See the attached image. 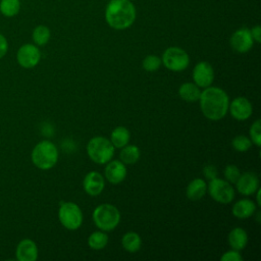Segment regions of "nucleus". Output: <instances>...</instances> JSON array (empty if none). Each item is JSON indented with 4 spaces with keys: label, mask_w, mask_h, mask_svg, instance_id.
I'll return each mask as SVG.
<instances>
[{
    "label": "nucleus",
    "mask_w": 261,
    "mask_h": 261,
    "mask_svg": "<svg viewBox=\"0 0 261 261\" xmlns=\"http://www.w3.org/2000/svg\"><path fill=\"white\" fill-rule=\"evenodd\" d=\"M203 174L207 179H212L217 176V169L214 165L212 164H207L203 168Z\"/></svg>",
    "instance_id": "nucleus-32"
},
{
    "label": "nucleus",
    "mask_w": 261,
    "mask_h": 261,
    "mask_svg": "<svg viewBox=\"0 0 261 261\" xmlns=\"http://www.w3.org/2000/svg\"><path fill=\"white\" fill-rule=\"evenodd\" d=\"M121 245L125 251L135 253L140 250L142 246V240L139 233L135 231H128L123 234L121 239Z\"/></svg>",
    "instance_id": "nucleus-23"
},
{
    "label": "nucleus",
    "mask_w": 261,
    "mask_h": 261,
    "mask_svg": "<svg viewBox=\"0 0 261 261\" xmlns=\"http://www.w3.org/2000/svg\"><path fill=\"white\" fill-rule=\"evenodd\" d=\"M241 175V171L239 167H237L233 164H228L224 168V177L225 180H227L230 184H236L238 178Z\"/></svg>",
    "instance_id": "nucleus-30"
},
{
    "label": "nucleus",
    "mask_w": 261,
    "mask_h": 261,
    "mask_svg": "<svg viewBox=\"0 0 261 261\" xmlns=\"http://www.w3.org/2000/svg\"><path fill=\"white\" fill-rule=\"evenodd\" d=\"M256 211V205L253 201L249 199H241L237 201L231 209L232 215L240 219L249 218L254 215Z\"/></svg>",
    "instance_id": "nucleus-17"
},
{
    "label": "nucleus",
    "mask_w": 261,
    "mask_h": 261,
    "mask_svg": "<svg viewBox=\"0 0 261 261\" xmlns=\"http://www.w3.org/2000/svg\"><path fill=\"white\" fill-rule=\"evenodd\" d=\"M108 244V236L103 230H97L88 238V245L93 250H102Z\"/></svg>",
    "instance_id": "nucleus-24"
},
{
    "label": "nucleus",
    "mask_w": 261,
    "mask_h": 261,
    "mask_svg": "<svg viewBox=\"0 0 261 261\" xmlns=\"http://www.w3.org/2000/svg\"><path fill=\"white\" fill-rule=\"evenodd\" d=\"M251 35H252V38L253 40L256 42V43H260L261 42V27L259 24L253 27L251 30Z\"/></svg>",
    "instance_id": "nucleus-34"
},
{
    "label": "nucleus",
    "mask_w": 261,
    "mask_h": 261,
    "mask_svg": "<svg viewBox=\"0 0 261 261\" xmlns=\"http://www.w3.org/2000/svg\"><path fill=\"white\" fill-rule=\"evenodd\" d=\"M193 80L199 88H207L211 86L214 80V70L212 65L207 61L197 63L193 69Z\"/></svg>",
    "instance_id": "nucleus-11"
},
{
    "label": "nucleus",
    "mask_w": 261,
    "mask_h": 261,
    "mask_svg": "<svg viewBox=\"0 0 261 261\" xmlns=\"http://www.w3.org/2000/svg\"><path fill=\"white\" fill-rule=\"evenodd\" d=\"M105 187V179L98 171H90L86 174L83 180V188L85 192L92 196H98L102 193Z\"/></svg>",
    "instance_id": "nucleus-13"
},
{
    "label": "nucleus",
    "mask_w": 261,
    "mask_h": 261,
    "mask_svg": "<svg viewBox=\"0 0 261 261\" xmlns=\"http://www.w3.org/2000/svg\"><path fill=\"white\" fill-rule=\"evenodd\" d=\"M95 225L103 231L113 230L120 221L119 210L111 204L105 203L97 206L93 211Z\"/></svg>",
    "instance_id": "nucleus-5"
},
{
    "label": "nucleus",
    "mask_w": 261,
    "mask_h": 261,
    "mask_svg": "<svg viewBox=\"0 0 261 261\" xmlns=\"http://www.w3.org/2000/svg\"><path fill=\"white\" fill-rule=\"evenodd\" d=\"M51 37V32L50 29L47 25L44 24H39L37 25L32 34L33 41L35 45L37 46H44L46 45Z\"/></svg>",
    "instance_id": "nucleus-25"
},
{
    "label": "nucleus",
    "mask_w": 261,
    "mask_h": 261,
    "mask_svg": "<svg viewBox=\"0 0 261 261\" xmlns=\"http://www.w3.org/2000/svg\"><path fill=\"white\" fill-rule=\"evenodd\" d=\"M161 61L167 69L172 71H181L190 64V56L184 49L171 46L163 52Z\"/></svg>",
    "instance_id": "nucleus-7"
},
{
    "label": "nucleus",
    "mask_w": 261,
    "mask_h": 261,
    "mask_svg": "<svg viewBox=\"0 0 261 261\" xmlns=\"http://www.w3.org/2000/svg\"><path fill=\"white\" fill-rule=\"evenodd\" d=\"M207 191L214 201L221 204H228L234 199V189L230 182L217 176L209 180Z\"/></svg>",
    "instance_id": "nucleus-8"
},
{
    "label": "nucleus",
    "mask_w": 261,
    "mask_h": 261,
    "mask_svg": "<svg viewBox=\"0 0 261 261\" xmlns=\"http://www.w3.org/2000/svg\"><path fill=\"white\" fill-rule=\"evenodd\" d=\"M256 192H257V195H256V197H257V205L260 206V205H261V202H260V194H261V191H260V189L258 188V190H257Z\"/></svg>",
    "instance_id": "nucleus-35"
},
{
    "label": "nucleus",
    "mask_w": 261,
    "mask_h": 261,
    "mask_svg": "<svg viewBox=\"0 0 261 261\" xmlns=\"http://www.w3.org/2000/svg\"><path fill=\"white\" fill-rule=\"evenodd\" d=\"M38 254L37 244L33 240L23 239L17 244L15 256L18 261H36Z\"/></svg>",
    "instance_id": "nucleus-16"
},
{
    "label": "nucleus",
    "mask_w": 261,
    "mask_h": 261,
    "mask_svg": "<svg viewBox=\"0 0 261 261\" xmlns=\"http://www.w3.org/2000/svg\"><path fill=\"white\" fill-rule=\"evenodd\" d=\"M231 48L239 53H246L253 47L254 40L248 28H241L234 31L229 39Z\"/></svg>",
    "instance_id": "nucleus-10"
},
{
    "label": "nucleus",
    "mask_w": 261,
    "mask_h": 261,
    "mask_svg": "<svg viewBox=\"0 0 261 261\" xmlns=\"http://www.w3.org/2000/svg\"><path fill=\"white\" fill-rule=\"evenodd\" d=\"M129 132L126 127L124 126H117L115 127L110 135V142L115 148L121 149L125 145L128 144L129 142Z\"/></svg>",
    "instance_id": "nucleus-21"
},
{
    "label": "nucleus",
    "mask_w": 261,
    "mask_h": 261,
    "mask_svg": "<svg viewBox=\"0 0 261 261\" xmlns=\"http://www.w3.org/2000/svg\"><path fill=\"white\" fill-rule=\"evenodd\" d=\"M228 244L231 249L241 251L245 249L248 244V234L247 231L242 227H234L228 233Z\"/></svg>",
    "instance_id": "nucleus-18"
},
{
    "label": "nucleus",
    "mask_w": 261,
    "mask_h": 261,
    "mask_svg": "<svg viewBox=\"0 0 261 261\" xmlns=\"http://www.w3.org/2000/svg\"><path fill=\"white\" fill-rule=\"evenodd\" d=\"M161 58H159L157 55H147L142 62V66L146 71H155L161 66Z\"/></svg>",
    "instance_id": "nucleus-28"
},
{
    "label": "nucleus",
    "mask_w": 261,
    "mask_h": 261,
    "mask_svg": "<svg viewBox=\"0 0 261 261\" xmlns=\"http://www.w3.org/2000/svg\"><path fill=\"white\" fill-rule=\"evenodd\" d=\"M231 146L232 148L236 150V151H239V152H246L248 151L251 146H252V141L246 137V136H243V135H240V136H237L232 139L231 141Z\"/></svg>",
    "instance_id": "nucleus-27"
},
{
    "label": "nucleus",
    "mask_w": 261,
    "mask_h": 261,
    "mask_svg": "<svg viewBox=\"0 0 261 261\" xmlns=\"http://www.w3.org/2000/svg\"><path fill=\"white\" fill-rule=\"evenodd\" d=\"M58 218L66 229L75 230L83 223V212L74 202H63L58 210Z\"/></svg>",
    "instance_id": "nucleus-6"
},
{
    "label": "nucleus",
    "mask_w": 261,
    "mask_h": 261,
    "mask_svg": "<svg viewBox=\"0 0 261 261\" xmlns=\"http://www.w3.org/2000/svg\"><path fill=\"white\" fill-rule=\"evenodd\" d=\"M136 7L130 0H110L105 9V20L114 30L128 29L136 20Z\"/></svg>",
    "instance_id": "nucleus-2"
},
{
    "label": "nucleus",
    "mask_w": 261,
    "mask_h": 261,
    "mask_svg": "<svg viewBox=\"0 0 261 261\" xmlns=\"http://www.w3.org/2000/svg\"><path fill=\"white\" fill-rule=\"evenodd\" d=\"M20 0H0V12L5 17H13L20 11Z\"/></svg>",
    "instance_id": "nucleus-26"
},
{
    "label": "nucleus",
    "mask_w": 261,
    "mask_h": 261,
    "mask_svg": "<svg viewBox=\"0 0 261 261\" xmlns=\"http://www.w3.org/2000/svg\"><path fill=\"white\" fill-rule=\"evenodd\" d=\"M237 190L240 194L244 196H250L256 193L259 188V178L256 173L252 171L245 172L240 175L236 181Z\"/></svg>",
    "instance_id": "nucleus-14"
},
{
    "label": "nucleus",
    "mask_w": 261,
    "mask_h": 261,
    "mask_svg": "<svg viewBox=\"0 0 261 261\" xmlns=\"http://www.w3.org/2000/svg\"><path fill=\"white\" fill-rule=\"evenodd\" d=\"M105 178L113 184L117 185L124 180L126 176V167L120 160H110L104 169Z\"/></svg>",
    "instance_id": "nucleus-15"
},
{
    "label": "nucleus",
    "mask_w": 261,
    "mask_h": 261,
    "mask_svg": "<svg viewBox=\"0 0 261 261\" xmlns=\"http://www.w3.org/2000/svg\"><path fill=\"white\" fill-rule=\"evenodd\" d=\"M34 165L42 170L52 168L58 160V150L55 144L49 140L39 142L31 154Z\"/></svg>",
    "instance_id": "nucleus-3"
},
{
    "label": "nucleus",
    "mask_w": 261,
    "mask_h": 261,
    "mask_svg": "<svg viewBox=\"0 0 261 261\" xmlns=\"http://www.w3.org/2000/svg\"><path fill=\"white\" fill-rule=\"evenodd\" d=\"M8 51V42L7 39L0 34V59H2Z\"/></svg>",
    "instance_id": "nucleus-33"
},
{
    "label": "nucleus",
    "mask_w": 261,
    "mask_h": 261,
    "mask_svg": "<svg viewBox=\"0 0 261 261\" xmlns=\"http://www.w3.org/2000/svg\"><path fill=\"white\" fill-rule=\"evenodd\" d=\"M130 1H132V0H130Z\"/></svg>",
    "instance_id": "nucleus-36"
},
{
    "label": "nucleus",
    "mask_w": 261,
    "mask_h": 261,
    "mask_svg": "<svg viewBox=\"0 0 261 261\" xmlns=\"http://www.w3.org/2000/svg\"><path fill=\"white\" fill-rule=\"evenodd\" d=\"M250 140L253 144H255L257 147H260L261 145V120L257 119L255 120L252 125L250 126Z\"/></svg>",
    "instance_id": "nucleus-29"
},
{
    "label": "nucleus",
    "mask_w": 261,
    "mask_h": 261,
    "mask_svg": "<svg viewBox=\"0 0 261 261\" xmlns=\"http://www.w3.org/2000/svg\"><path fill=\"white\" fill-rule=\"evenodd\" d=\"M140 149L136 145H125L121 148L119 153V159L125 165H133L140 159Z\"/></svg>",
    "instance_id": "nucleus-22"
},
{
    "label": "nucleus",
    "mask_w": 261,
    "mask_h": 261,
    "mask_svg": "<svg viewBox=\"0 0 261 261\" xmlns=\"http://www.w3.org/2000/svg\"><path fill=\"white\" fill-rule=\"evenodd\" d=\"M220 259L222 261H242L243 257L241 256V254L239 253V251L237 250H230V251H227L225 252L221 257Z\"/></svg>",
    "instance_id": "nucleus-31"
},
{
    "label": "nucleus",
    "mask_w": 261,
    "mask_h": 261,
    "mask_svg": "<svg viewBox=\"0 0 261 261\" xmlns=\"http://www.w3.org/2000/svg\"><path fill=\"white\" fill-rule=\"evenodd\" d=\"M199 101L203 115L210 120H219L228 111L229 98L221 88L213 86L205 88L201 92Z\"/></svg>",
    "instance_id": "nucleus-1"
},
{
    "label": "nucleus",
    "mask_w": 261,
    "mask_h": 261,
    "mask_svg": "<svg viewBox=\"0 0 261 261\" xmlns=\"http://www.w3.org/2000/svg\"><path fill=\"white\" fill-rule=\"evenodd\" d=\"M207 192V184L204 179L198 177V178H194L187 187V197L190 200L193 201H197L202 199L205 194Z\"/></svg>",
    "instance_id": "nucleus-19"
},
{
    "label": "nucleus",
    "mask_w": 261,
    "mask_h": 261,
    "mask_svg": "<svg viewBox=\"0 0 261 261\" xmlns=\"http://www.w3.org/2000/svg\"><path fill=\"white\" fill-rule=\"evenodd\" d=\"M87 153L92 161L98 164H106L114 155V146L109 139L97 136L87 144Z\"/></svg>",
    "instance_id": "nucleus-4"
},
{
    "label": "nucleus",
    "mask_w": 261,
    "mask_h": 261,
    "mask_svg": "<svg viewBox=\"0 0 261 261\" xmlns=\"http://www.w3.org/2000/svg\"><path fill=\"white\" fill-rule=\"evenodd\" d=\"M230 115L237 120H246L248 119L252 112L253 107L251 102L245 97H237L228 105Z\"/></svg>",
    "instance_id": "nucleus-12"
},
{
    "label": "nucleus",
    "mask_w": 261,
    "mask_h": 261,
    "mask_svg": "<svg viewBox=\"0 0 261 261\" xmlns=\"http://www.w3.org/2000/svg\"><path fill=\"white\" fill-rule=\"evenodd\" d=\"M178 95L187 102H195L199 100L201 91L195 83H185L179 87Z\"/></svg>",
    "instance_id": "nucleus-20"
},
{
    "label": "nucleus",
    "mask_w": 261,
    "mask_h": 261,
    "mask_svg": "<svg viewBox=\"0 0 261 261\" xmlns=\"http://www.w3.org/2000/svg\"><path fill=\"white\" fill-rule=\"evenodd\" d=\"M17 63L23 68H33L41 60V52L37 45L35 44H23L16 52Z\"/></svg>",
    "instance_id": "nucleus-9"
}]
</instances>
